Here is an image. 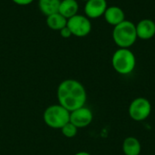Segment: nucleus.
Segmentation results:
<instances>
[{
  "instance_id": "nucleus-12",
  "label": "nucleus",
  "mask_w": 155,
  "mask_h": 155,
  "mask_svg": "<svg viewBox=\"0 0 155 155\" xmlns=\"http://www.w3.org/2000/svg\"><path fill=\"white\" fill-rule=\"evenodd\" d=\"M79 5L76 0H61L58 13H60L66 19H69L77 15Z\"/></svg>"
},
{
  "instance_id": "nucleus-9",
  "label": "nucleus",
  "mask_w": 155,
  "mask_h": 155,
  "mask_svg": "<svg viewBox=\"0 0 155 155\" xmlns=\"http://www.w3.org/2000/svg\"><path fill=\"white\" fill-rule=\"evenodd\" d=\"M135 26L137 37L139 39L149 40L155 35V22L152 19H142Z\"/></svg>"
},
{
  "instance_id": "nucleus-2",
  "label": "nucleus",
  "mask_w": 155,
  "mask_h": 155,
  "mask_svg": "<svg viewBox=\"0 0 155 155\" xmlns=\"http://www.w3.org/2000/svg\"><path fill=\"white\" fill-rule=\"evenodd\" d=\"M136 26L129 20H124L121 24L114 26L113 40L119 48H130L137 40Z\"/></svg>"
},
{
  "instance_id": "nucleus-15",
  "label": "nucleus",
  "mask_w": 155,
  "mask_h": 155,
  "mask_svg": "<svg viewBox=\"0 0 155 155\" xmlns=\"http://www.w3.org/2000/svg\"><path fill=\"white\" fill-rule=\"evenodd\" d=\"M62 134L64 136H65L66 138H73L77 134L78 132V128L76 126H74L72 123H67L64 126H63L61 128Z\"/></svg>"
},
{
  "instance_id": "nucleus-18",
  "label": "nucleus",
  "mask_w": 155,
  "mask_h": 155,
  "mask_svg": "<svg viewBox=\"0 0 155 155\" xmlns=\"http://www.w3.org/2000/svg\"><path fill=\"white\" fill-rule=\"evenodd\" d=\"M74 155H91L89 153H87V152H78V153H76Z\"/></svg>"
},
{
  "instance_id": "nucleus-7",
  "label": "nucleus",
  "mask_w": 155,
  "mask_h": 155,
  "mask_svg": "<svg viewBox=\"0 0 155 155\" xmlns=\"http://www.w3.org/2000/svg\"><path fill=\"white\" fill-rule=\"evenodd\" d=\"M93 112L85 106L70 112V123H72L78 129L87 127L93 122Z\"/></svg>"
},
{
  "instance_id": "nucleus-5",
  "label": "nucleus",
  "mask_w": 155,
  "mask_h": 155,
  "mask_svg": "<svg viewBox=\"0 0 155 155\" xmlns=\"http://www.w3.org/2000/svg\"><path fill=\"white\" fill-rule=\"evenodd\" d=\"M128 113L131 119L134 122H143L152 113L151 102L145 97H137L131 102Z\"/></svg>"
},
{
  "instance_id": "nucleus-11",
  "label": "nucleus",
  "mask_w": 155,
  "mask_h": 155,
  "mask_svg": "<svg viewBox=\"0 0 155 155\" xmlns=\"http://www.w3.org/2000/svg\"><path fill=\"white\" fill-rule=\"evenodd\" d=\"M123 152L124 155H140L142 153V144L134 136L126 137L123 143Z\"/></svg>"
},
{
  "instance_id": "nucleus-4",
  "label": "nucleus",
  "mask_w": 155,
  "mask_h": 155,
  "mask_svg": "<svg viewBox=\"0 0 155 155\" xmlns=\"http://www.w3.org/2000/svg\"><path fill=\"white\" fill-rule=\"evenodd\" d=\"M44 122L53 129H60L70 122V112L61 104L48 106L44 112Z\"/></svg>"
},
{
  "instance_id": "nucleus-6",
  "label": "nucleus",
  "mask_w": 155,
  "mask_h": 155,
  "mask_svg": "<svg viewBox=\"0 0 155 155\" xmlns=\"http://www.w3.org/2000/svg\"><path fill=\"white\" fill-rule=\"evenodd\" d=\"M67 27L70 29L73 35L76 37H84L90 34L92 23L87 16L77 14L67 19Z\"/></svg>"
},
{
  "instance_id": "nucleus-13",
  "label": "nucleus",
  "mask_w": 155,
  "mask_h": 155,
  "mask_svg": "<svg viewBox=\"0 0 155 155\" xmlns=\"http://www.w3.org/2000/svg\"><path fill=\"white\" fill-rule=\"evenodd\" d=\"M61 0H39L38 6L43 15L45 16L58 13Z\"/></svg>"
},
{
  "instance_id": "nucleus-14",
  "label": "nucleus",
  "mask_w": 155,
  "mask_h": 155,
  "mask_svg": "<svg viewBox=\"0 0 155 155\" xmlns=\"http://www.w3.org/2000/svg\"><path fill=\"white\" fill-rule=\"evenodd\" d=\"M46 25L52 30L60 31L67 25V19L60 13H55L46 16Z\"/></svg>"
},
{
  "instance_id": "nucleus-8",
  "label": "nucleus",
  "mask_w": 155,
  "mask_h": 155,
  "mask_svg": "<svg viewBox=\"0 0 155 155\" xmlns=\"http://www.w3.org/2000/svg\"><path fill=\"white\" fill-rule=\"evenodd\" d=\"M106 0H88L84 5V14L89 19H95L103 16L107 9Z\"/></svg>"
},
{
  "instance_id": "nucleus-16",
  "label": "nucleus",
  "mask_w": 155,
  "mask_h": 155,
  "mask_svg": "<svg viewBox=\"0 0 155 155\" xmlns=\"http://www.w3.org/2000/svg\"><path fill=\"white\" fill-rule=\"evenodd\" d=\"M60 35H61V36L63 37V38H69V37H71L73 35H72V32L70 31V29L67 27V25L65 26V27H64L63 29H61L60 31Z\"/></svg>"
},
{
  "instance_id": "nucleus-19",
  "label": "nucleus",
  "mask_w": 155,
  "mask_h": 155,
  "mask_svg": "<svg viewBox=\"0 0 155 155\" xmlns=\"http://www.w3.org/2000/svg\"><path fill=\"white\" fill-rule=\"evenodd\" d=\"M82 1H84V2H87L88 0H82Z\"/></svg>"
},
{
  "instance_id": "nucleus-10",
  "label": "nucleus",
  "mask_w": 155,
  "mask_h": 155,
  "mask_svg": "<svg viewBox=\"0 0 155 155\" xmlns=\"http://www.w3.org/2000/svg\"><path fill=\"white\" fill-rule=\"evenodd\" d=\"M104 16L106 23L113 26H115L125 20V15L124 10L117 5L108 6L105 10Z\"/></svg>"
},
{
  "instance_id": "nucleus-1",
  "label": "nucleus",
  "mask_w": 155,
  "mask_h": 155,
  "mask_svg": "<svg viewBox=\"0 0 155 155\" xmlns=\"http://www.w3.org/2000/svg\"><path fill=\"white\" fill-rule=\"evenodd\" d=\"M57 99L59 104L69 112H72L84 106L87 100V94L84 86L79 81L66 79L58 85Z\"/></svg>"
},
{
  "instance_id": "nucleus-17",
  "label": "nucleus",
  "mask_w": 155,
  "mask_h": 155,
  "mask_svg": "<svg viewBox=\"0 0 155 155\" xmlns=\"http://www.w3.org/2000/svg\"><path fill=\"white\" fill-rule=\"evenodd\" d=\"M12 1L18 5H27L34 2V0H12Z\"/></svg>"
},
{
  "instance_id": "nucleus-3",
  "label": "nucleus",
  "mask_w": 155,
  "mask_h": 155,
  "mask_svg": "<svg viewBox=\"0 0 155 155\" xmlns=\"http://www.w3.org/2000/svg\"><path fill=\"white\" fill-rule=\"evenodd\" d=\"M112 65L116 73L127 75L136 66V57L129 48H118L112 56Z\"/></svg>"
}]
</instances>
